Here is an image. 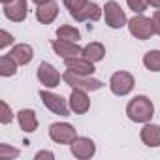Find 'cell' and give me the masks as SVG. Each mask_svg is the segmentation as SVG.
Wrapping results in <instances>:
<instances>
[{
  "label": "cell",
  "mask_w": 160,
  "mask_h": 160,
  "mask_svg": "<svg viewBox=\"0 0 160 160\" xmlns=\"http://www.w3.org/2000/svg\"><path fill=\"white\" fill-rule=\"evenodd\" d=\"M30 2H34L36 6H42V4H45V2H51V0H30Z\"/></svg>",
  "instance_id": "cell-31"
},
{
  "label": "cell",
  "mask_w": 160,
  "mask_h": 160,
  "mask_svg": "<svg viewBox=\"0 0 160 160\" xmlns=\"http://www.w3.org/2000/svg\"><path fill=\"white\" fill-rule=\"evenodd\" d=\"M143 66L149 72H160V49L147 51L143 55Z\"/></svg>",
  "instance_id": "cell-21"
},
{
  "label": "cell",
  "mask_w": 160,
  "mask_h": 160,
  "mask_svg": "<svg viewBox=\"0 0 160 160\" xmlns=\"http://www.w3.org/2000/svg\"><path fill=\"white\" fill-rule=\"evenodd\" d=\"M126 4L134 13H143L149 8V0H126Z\"/></svg>",
  "instance_id": "cell-25"
},
{
  "label": "cell",
  "mask_w": 160,
  "mask_h": 160,
  "mask_svg": "<svg viewBox=\"0 0 160 160\" xmlns=\"http://www.w3.org/2000/svg\"><path fill=\"white\" fill-rule=\"evenodd\" d=\"M49 138L58 145H70L77 138V130L70 122H53L49 126Z\"/></svg>",
  "instance_id": "cell-7"
},
{
  "label": "cell",
  "mask_w": 160,
  "mask_h": 160,
  "mask_svg": "<svg viewBox=\"0 0 160 160\" xmlns=\"http://www.w3.org/2000/svg\"><path fill=\"white\" fill-rule=\"evenodd\" d=\"M58 15V4L55 2V0H51V2H45L42 6L36 8V19L38 23L42 25H51Z\"/></svg>",
  "instance_id": "cell-15"
},
{
  "label": "cell",
  "mask_w": 160,
  "mask_h": 160,
  "mask_svg": "<svg viewBox=\"0 0 160 160\" xmlns=\"http://www.w3.org/2000/svg\"><path fill=\"white\" fill-rule=\"evenodd\" d=\"M149 6H152V8L160 10V0H149Z\"/></svg>",
  "instance_id": "cell-30"
},
{
  "label": "cell",
  "mask_w": 160,
  "mask_h": 160,
  "mask_svg": "<svg viewBox=\"0 0 160 160\" xmlns=\"http://www.w3.org/2000/svg\"><path fill=\"white\" fill-rule=\"evenodd\" d=\"M70 151L75 158L79 160H89L96 154V145L91 138H85V136H77L72 143H70Z\"/></svg>",
  "instance_id": "cell-8"
},
{
  "label": "cell",
  "mask_w": 160,
  "mask_h": 160,
  "mask_svg": "<svg viewBox=\"0 0 160 160\" xmlns=\"http://www.w3.org/2000/svg\"><path fill=\"white\" fill-rule=\"evenodd\" d=\"M40 98H42V104H43L51 113H55V115L68 117L70 111H72L68 100H64L60 94H55V92H51V91L42 89V91H40Z\"/></svg>",
  "instance_id": "cell-5"
},
{
  "label": "cell",
  "mask_w": 160,
  "mask_h": 160,
  "mask_svg": "<svg viewBox=\"0 0 160 160\" xmlns=\"http://www.w3.org/2000/svg\"><path fill=\"white\" fill-rule=\"evenodd\" d=\"M62 81L72 87V89H81V91H87V92H92V91H100L104 87V83L100 79H94L92 75H81V73H73L70 70H66L62 73Z\"/></svg>",
  "instance_id": "cell-2"
},
{
  "label": "cell",
  "mask_w": 160,
  "mask_h": 160,
  "mask_svg": "<svg viewBox=\"0 0 160 160\" xmlns=\"http://www.w3.org/2000/svg\"><path fill=\"white\" fill-rule=\"evenodd\" d=\"M139 138L143 141V145L147 147H158L160 145V126L158 124H152V122H145L141 132H139Z\"/></svg>",
  "instance_id": "cell-17"
},
{
  "label": "cell",
  "mask_w": 160,
  "mask_h": 160,
  "mask_svg": "<svg viewBox=\"0 0 160 160\" xmlns=\"http://www.w3.org/2000/svg\"><path fill=\"white\" fill-rule=\"evenodd\" d=\"M0 2H2V6H4V4H12L13 0H0Z\"/></svg>",
  "instance_id": "cell-32"
},
{
  "label": "cell",
  "mask_w": 160,
  "mask_h": 160,
  "mask_svg": "<svg viewBox=\"0 0 160 160\" xmlns=\"http://www.w3.org/2000/svg\"><path fill=\"white\" fill-rule=\"evenodd\" d=\"M126 115L132 122H139L145 124L152 119L154 115V104L151 102V98H147L145 94H138L134 96L128 106H126Z\"/></svg>",
  "instance_id": "cell-1"
},
{
  "label": "cell",
  "mask_w": 160,
  "mask_h": 160,
  "mask_svg": "<svg viewBox=\"0 0 160 160\" xmlns=\"http://www.w3.org/2000/svg\"><path fill=\"white\" fill-rule=\"evenodd\" d=\"M17 62L10 57V55H4L2 58H0V75L2 77H12L17 73Z\"/></svg>",
  "instance_id": "cell-22"
},
{
  "label": "cell",
  "mask_w": 160,
  "mask_h": 160,
  "mask_svg": "<svg viewBox=\"0 0 160 160\" xmlns=\"http://www.w3.org/2000/svg\"><path fill=\"white\" fill-rule=\"evenodd\" d=\"M83 57L85 58H89L91 62H100V60H104V57H106V47H104V43H100V42H91V43H87L85 47H83Z\"/></svg>",
  "instance_id": "cell-19"
},
{
  "label": "cell",
  "mask_w": 160,
  "mask_h": 160,
  "mask_svg": "<svg viewBox=\"0 0 160 160\" xmlns=\"http://www.w3.org/2000/svg\"><path fill=\"white\" fill-rule=\"evenodd\" d=\"M104 19H106V25L109 28H113V30H119V28H122V27L128 25L124 10L121 8L119 2H115V0L106 2V6H104Z\"/></svg>",
  "instance_id": "cell-6"
},
{
  "label": "cell",
  "mask_w": 160,
  "mask_h": 160,
  "mask_svg": "<svg viewBox=\"0 0 160 160\" xmlns=\"http://www.w3.org/2000/svg\"><path fill=\"white\" fill-rule=\"evenodd\" d=\"M66 64V70L73 72V73H81V75H92L96 72L94 68V62H91L89 58L85 57H75V58H68L64 60Z\"/></svg>",
  "instance_id": "cell-14"
},
{
  "label": "cell",
  "mask_w": 160,
  "mask_h": 160,
  "mask_svg": "<svg viewBox=\"0 0 160 160\" xmlns=\"http://www.w3.org/2000/svg\"><path fill=\"white\" fill-rule=\"evenodd\" d=\"M62 2H64V6L68 8V12H75V10L81 8L87 0H62Z\"/></svg>",
  "instance_id": "cell-27"
},
{
  "label": "cell",
  "mask_w": 160,
  "mask_h": 160,
  "mask_svg": "<svg viewBox=\"0 0 160 160\" xmlns=\"http://www.w3.org/2000/svg\"><path fill=\"white\" fill-rule=\"evenodd\" d=\"M4 17L12 23H23L28 15V4L27 0H13L12 4H4Z\"/></svg>",
  "instance_id": "cell-13"
},
{
  "label": "cell",
  "mask_w": 160,
  "mask_h": 160,
  "mask_svg": "<svg viewBox=\"0 0 160 160\" xmlns=\"http://www.w3.org/2000/svg\"><path fill=\"white\" fill-rule=\"evenodd\" d=\"M57 38L64 40V42H79L81 40V32L72 25H60L57 28Z\"/></svg>",
  "instance_id": "cell-20"
},
{
  "label": "cell",
  "mask_w": 160,
  "mask_h": 160,
  "mask_svg": "<svg viewBox=\"0 0 160 160\" xmlns=\"http://www.w3.org/2000/svg\"><path fill=\"white\" fill-rule=\"evenodd\" d=\"M19 156V149H13L8 143H0V158L2 160H12Z\"/></svg>",
  "instance_id": "cell-23"
},
{
  "label": "cell",
  "mask_w": 160,
  "mask_h": 160,
  "mask_svg": "<svg viewBox=\"0 0 160 160\" xmlns=\"http://www.w3.org/2000/svg\"><path fill=\"white\" fill-rule=\"evenodd\" d=\"M15 42V38L8 32V30H0V49H6Z\"/></svg>",
  "instance_id": "cell-26"
},
{
  "label": "cell",
  "mask_w": 160,
  "mask_h": 160,
  "mask_svg": "<svg viewBox=\"0 0 160 160\" xmlns=\"http://www.w3.org/2000/svg\"><path fill=\"white\" fill-rule=\"evenodd\" d=\"M17 121H19V126L23 132L27 134H32L38 130V117L32 109H19L17 111Z\"/></svg>",
  "instance_id": "cell-18"
},
{
  "label": "cell",
  "mask_w": 160,
  "mask_h": 160,
  "mask_svg": "<svg viewBox=\"0 0 160 160\" xmlns=\"http://www.w3.org/2000/svg\"><path fill=\"white\" fill-rule=\"evenodd\" d=\"M42 158H49V160H53L55 154H53L51 151H40V152L34 154V160H42Z\"/></svg>",
  "instance_id": "cell-29"
},
{
  "label": "cell",
  "mask_w": 160,
  "mask_h": 160,
  "mask_svg": "<svg viewBox=\"0 0 160 160\" xmlns=\"http://www.w3.org/2000/svg\"><path fill=\"white\" fill-rule=\"evenodd\" d=\"M51 47L55 51V55H58L62 60L68 58H75V57H83V47H79L77 42H64V40H53Z\"/></svg>",
  "instance_id": "cell-10"
},
{
  "label": "cell",
  "mask_w": 160,
  "mask_h": 160,
  "mask_svg": "<svg viewBox=\"0 0 160 160\" xmlns=\"http://www.w3.org/2000/svg\"><path fill=\"white\" fill-rule=\"evenodd\" d=\"M38 79L40 83L45 87V89H55L60 85V79L62 75L58 73V70L51 64V62H42L38 66Z\"/></svg>",
  "instance_id": "cell-9"
},
{
  "label": "cell",
  "mask_w": 160,
  "mask_h": 160,
  "mask_svg": "<svg viewBox=\"0 0 160 160\" xmlns=\"http://www.w3.org/2000/svg\"><path fill=\"white\" fill-rule=\"evenodd\" d=\"M8 55H10L19 66H27V64L34 58V49H32L28 43H15Z\"/></svg>",
  "instance_id": "cell-16"
},
{
  "label": "cell",
  "mask_w": 160,
  "mask_h": 160,
  "mask_svg": "<svg viewBox=\"0 0 160 160\" xmlns=\"http://www.w3.org/2000/svg\"><path fill=\"white\" fill-rule=\"evenodd\" d=\"M152 25H154V34L160 36V10L152 13Z\"/></svg>",
  "instance_id": "cell-28"
},
{
  "label": "cell",
  "mask_w": 160,
  "mask_h": 160,
  "mask_svg": "<svg viewBox=\"0 0 160 160\" xmlns=\"http://www.w3.org/2000/svg\"><path fill=\"white\" fill-rule=\"evenodd\" d=\"M70 15L79 23H83V21H100L102 15H104V8H100L96 2H89L87 0L79 10L70 12Z\"/></svg>",
  "instance_id": "cell-11"
},
{
  "label": "cell",
  "mask_w": 160,
  "mask_h": 160,
  "mask_svg": "<svg viewBox=\"0 0 160 160\" xmlns=\"http://www.w3.org/2000/svg\"><path fill=\"white\" fill-rule=\"evenodd\" d=\"M68 104H70L72 113H75V115H85L91 109L89 94H87V91H81V89H72V94L68 98Z\"/></svg>",
  "instance_id": "cell-12"
},
{
  "label": "cell",
  "mask_w": 160,
  "mask_h": 160,
  "mask_svg": "<svg viewBox=\"0 0 160 160\" xmlns=\"http://www.w3.org/2000/svg\"><path fill=\"white\" fill-rule=\"evenodd\" d=\"M128 32L136 38V40H149L154 36V25H152V17H145L143 13H136L130 21H128Z\"/></svg>",
  "instance_id": "cell-3"
},
{
  "label": "cell",
  "mask_w": 160,
  "mask_h": 160,
  "mask_svg": "<svg viewBox=\"0 0 160 160\" xmlns=\"http://www.w3.org/2000/svg\"><path fill=\"white\" fill-rule=\"evenodd\" d=\"M0 108H2V113H0V122H2V124H10V122L13 121V111H12V108L8 106L6 100L0 102Z\"/></svg>",
  "instance_id": "cell-24"
},
{
  "label": "cell",
  "mask_w": 160,
  "mask_h": 160,
  "mask_svg": "<svg viewBox=\"0 0 160 160\" xmlns=\"http://www.w3.org/2000/svg\"><path fill=\"white\" fill-rule=\"evenodd\" d=\"M134 85H136V79L130 72L126 70H119L115 72L111 77H109V89L115 96H126L134 91Z\"/></svg>",
  "instance_id": "cell-4"
}]
</instances>
